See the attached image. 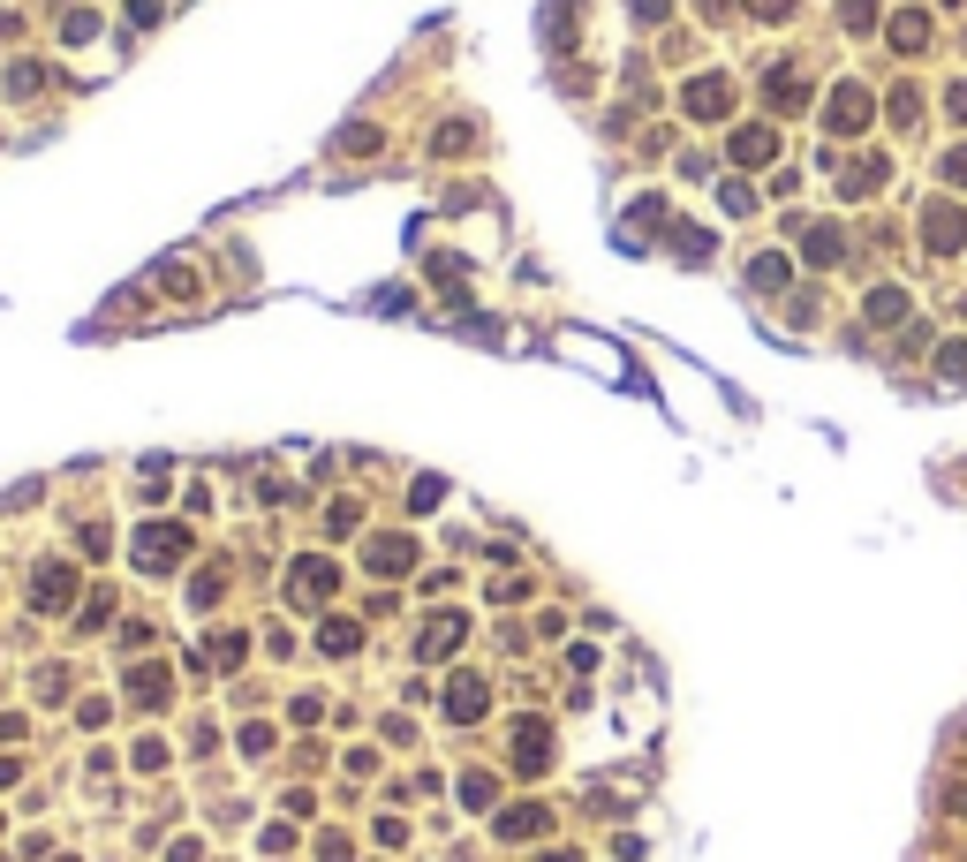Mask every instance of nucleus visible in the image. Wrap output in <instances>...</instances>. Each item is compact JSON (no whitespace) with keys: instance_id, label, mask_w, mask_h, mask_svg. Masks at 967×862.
I'll use <instances>...</instances> for the list:
<instances>
[{"instance_id":"obj_2","label":"nucleus","mask_w":967,"mask_h":862,"mask_svg":"<svg viewBox=\"0 0 967 862\" xmlns=\"http://www.w3.org/2000/svg\"><path fill=\"white\" fill-rule=\"evenodd\" d=\"M869 121H877V91L869 84H839L832 99H824V129H832V137H862Z\"/></svg>"},{"instance_id":"obj_21","label":"nucleus","mask_w":967,"mask_h":862,"mask_svg":"<svg viewBox=\"0 0 967 862\" xmlns=\"http://www.w3.org/2000/svg\"><path fill=\"white\" fill-rule=\"evenodd\" d=\"M378 137H386L378 121H356V129H340V137H333V152H378Z\"/></svg>"},{"instance_id":"obj_31","label":"nucleus","mask_w":967,"mask_h":862,"mask_svg":"<svg viewBox=\"0 0 967 862\" xmlns=\"http://www.w3.org/2000/svg\"><path fill=\"white\" fill-rule=\"evenodd\" d=\"M816 311H824V303H816V295H809V288H801V295H794V303H786V326H809V318H816Z\"/></svg>"},{"instance_id":"obj_10","label":"nucleus","mask_w":967,"mask_h":862,"mask_svg":"<svg viewBox=\"0 0 967 862\" xmlns=\"http://www.w3.org/2000/svg\"><path fill=\"white\" fill-rule=\"evenodd\" d=\"M764 99H771V114H801V106H809L801 69H771V76H764Z\"/></svg>"},{"instance_id":"obj_16","label":"nucleus","mask_w":967,"mask_h":862,"mask_svg":"<svg viewBox=\"0 0 967 862\" xmlns=\"http://www.w3.org/2000/svg\"><path fill=\"white\" fill-rule=\"evenodd\" d=\"M461 636H469V628H461V613H439V621L424 628V658H446V651H461Z\"/></svg>"},{"instance_id":"obj_29","label":"nucleus","mask_w":967,"mask_h":862,"mask_svg":"<svg viewBox=\"0 0 967 862\" xmlns=\"http://www.w3.org/2000/svg\"><path fill=\"white\" fill-rule=\"evenodd\" d=\"M718 197H726V212H756V190H748L741 174H733V182H726V190H718Z\"/></svg>"},{"instance_id":"obj_38","label":"nucleus","mask_w":967,"mask_h":862,"mask_svg":"<svg viewBox=\"0 0 967 862\" xmlns=\"http://www.w3.org/2000/svg\"><path fill=\"white\" fill-rule=\"evenodd\" d=\"M945 114H952V121H967V76H960V84L945 91Z\"/></svg>"},{"instance_id":"obj_9","label":"nucleus","mask_w":967,"mask_h":862,"mask_svg":"<svg viewBox=\"0 0 967 862\" xmlns=\"http://www.w3.org/2000/svg\"><path fill=\"white\" fill-rule=\"evenodd\" d=\"M884 182H892V159H884V152H862L847 174H839V190H847V197H877Z\"/></svg>"},{"instance_id":"obj_18","label":"nucleus","mask_w":967,"mask_h":862,"mask_svg":"<svg viewBox=\"0 0 967 862\" xmlns=\"http://www.w3.org/2000/svg\"><path fill=\"white\" fill-rule=\"evenodd\" d=\"M544 825H552V817H544L537 802H522V810H507V817H499V840H537Z\"/></svg>"},{"instance_id":"obj_15","label":"nucleus","mask_w":967,"mask_h":862,"mask_svg":"<svg viewBox=\"0 0 967 862\" xmlns=\"http://www.w3.org/2000/svg\"><path fill=\"white\" fill-rule=\"evenodd\" d=\"M892 46L922 53V46H930V16H922V8H900V16H892Z\"/></svg>"},{"instance_id":"obj_39","label":"nucleus","mask_w":967,"mask_h":862,"mask_svg":"<svg viewBox=\"0 0 967 862\" xmlns=\"http://www.w3.org/2000/svg\"><path fill=\"white\" fill-rule=\"evenodd\" d=\"M16 31H23V16H16V8H0V46H8Z\"/></svg>"},{"instance_id":"obj_37","label":"nucleus","mask_w":967,"mask_h":862,"mask_svg":"<svg viewBox=\"0 0 967 862\" xmlns=\"http://www.w3.org/2000/svg\"><path fill=\"white\" fill-rule=\"evenodd\" d=\"M106 613H114V590H99V598L84 605V628H106Z\"/></svg>"},{"instance_id":"obj_1","label":"nucleus","mask_w":967,"mask_h":862,"mask_svg":"<svg viewBox=\"0 0 967 862\" xmlns=\"http://www.w3.org/2000/svg\"><path fill=\"white\" fill-rule=\"evenodd\" d=\"M189 560V530L182 522H144L136 530V568L144 575H167V568H182Z\"/></svg>"},{"instance_id":"obj_22","label":"nucleus","mask_w":967,"mask_h":862,"mask_svg":"<svg viewBox=\"0 0 967 862\" xmlns=\"http://www.w3.org/2000/svg\"><path fill=\"white\" fill-rule=\"evenodd\" d=\"M673 250H680V258H711V235L688 227V220H673Z\"/></svg>"},{"instance_id":"obj_36","label":"nucleus","mask_w":967,"mask_h":862,"mask_svg":"<svg viewBox=\"0 0 967 862\" xmlns=\"http://www.w3.org/2000/svg\"><path fill=\"white\" fill-rule=\"evenodd\" d=\"M439 500H446V484H439V477H424L416 492H408V507H439Z\"/></svg>"},{"instance_id":"obj_28","label":"nucleus","mask_w":967,"mask_h":862,"mask_svg":"<svg viewBox=\"0 0 967 862\" xmlns=\"http://www.w3.org/2000/svg\"><path fill=\"white\" fill-rule=\"evenodd\" d=\"M159 288L167 295H197V273H189V265H159Z\"/></svg>"},{"instance_id":"obj_24","label":"nucleus","mask_w":967,"mask_h":862,"mask_svg":"<svg viewBox=\"0 0 967 862\" xmlns=\"http://www.w3.org/2000/svg\"><path fill=\"white\" fill-rule=\"evenodd\" d=\"M204 666H242V636H220V643H204Z\"/></svg>"},{"instance_id":"obj_5","label":"nucleus","mask_w":967,"mask_h":862,"mask_svg":"<svg viewBox=\"0 0 967 862\" xmlns=\"http://www.w3.org/2000/svg\"><path fill=\"white\" fill-rule=\"evenodd\" d=\"M333 590H340V568H333V560H295V568H288V598L295 605H325Z\"/></svg>"},{"instance_id":"obj_8","label":"nucleus","mask_w":967,"mask_h":862,"mask_svg":"<svg viewBox=\"0 0 967 862\" xmlns=\"http://www.w3.org/2000/svg\"><path fill=\"white\" fill-rule=\"evenodd\" d=\"M31 590H38V598H31L38 613H68V598H76V568H61V560H46Z\"/></svg>"},{"instance_id":"obj_13","label":"nucleus","mask_w":967,"mask_h":862,"mask_svg":"<svg viewBox=\"0 0 967 862\" xmlns=\"http://www.w3.org/2000/svg\"><path fill=\"white\" fill-rule=\"evenodd\" d=\"M371 568L378 575H408L416 568V537H371Z\"/></svg>"},{"instance_id":"obj_23","label":"nucleus","mask_w":967,"mask_h":862,"mask_svg":"<svg viewBox=\"0 0 967 862\" xmlns=\"http://www.w3.org/2000/svg\"><path fill=\"white\" fill-rule=\"evenodd\" d=\"M937 379H967V341H937Z\"/></svg>"},{"instance_id":"obj_32","label":"nucleus","mask_w":967,"mask_h":862,"mask_svg":"<svg viewBox=\"0 0 967 862\" xmlns=\"http://www.w3.org/2000/svg\"><path fill=\"white\" fill-rule=\"evenodd\" d=\"M356 522H363V507H356V500H340V507H325V530H356Z\"/></svg>"},{"instance_id":"obj_11","label":"nucleus","mask_w":967,"mask_h":862,"mask_svg":"<svg viewBox=\"0 0 967 862\" xmlns=\"http://www.w3.org/2000/svg\"><path fill=\"white\" fill-rule=\"evenodd\" d=\"M786 280H794V265H786L779 250H756V258H748V288L756 295H786Z\"/></svg>"},{"instance_id":"obj_3","label":"nucleus","mask_w":967,"mask_h":862,"mask_svg":"<svg viewBox=\"0 0 967 862\" xmlns=\"http://www.w3.org/2000/svg\"><path fill=\"white\" fill-rule=\"evenodd\" d=\"M680 114L688 121H726L733 114V76H688L680 84Z\"/></svg>"},{"instance_id":"obj_17","label":"nucleus","mask_w":967,"mask_h":862,"mask_svg":"<svg viewBox=\"0 0 967 862\" xmlns=\"http://www.w3.org/2000/svg\"><path fill=\"white\" fill-rule=\"evenodd\" d=\"M446 711H454V719H476V711H484V681H476V673L446 681Z\"/></svg>"},{"instance_id":"obj_6","label":"nucleus","mask_w":967,"mask_h":862,"mask_svg":"<svg viewBox=\"0 0 967 862\" xmlns=\"http://www.w3.org/2000/svg\"><path fill=\"white\" fill-rule=\"evenodd\" d=\"M726 159H733V167H771V159H779V129H771V121H748V129H733Z\"/></svg>"},{"instance_id":"obj_35","label":"nucleus","mask_w":967,"mask_h":862,"mask_svg":"<svg viewBox=\"0 0 967 862\" xmlns=\"http://www.w3.org/2000/svg\"><path fill=\"white\" fill-rule=\"evenodd\" d=\"M628 8H635V23H665L673 16V0H628Z\"/></svg>"},{"instance_id":"obj_27","label":"nucleus","mask_w":967,"mask_h":862,"mask_svg":"<svg viewBox=\"0 0 967 862\" xmlns=\"http://www.w3.org/2000/svg\"><path fill=\"white\" fill-rule=\"evenodd\" d=\"M61 38H68V46H84V38H99V16H91V8H76V16L61 23Z\"/></svg>"},{"instance_id":"obj_19","label":"nucleus","mask_w":967,"mask_h":862,"mask_svg":"<svg viewBox=\"0 0 967 862\" xmlns=\"http://www.w3.org/2000/svg\"><path fill=\"white\" fill-rule=\"evenodd\" d=\"M129 689H136V704H167V696H174V673L167 666H136Z\"/></svg>"},{"instance_id":"obj_26","label":"nucleus","mask_w":967,"mask_h":862,"mask_svg":"<svg viewBox=\"0 0 967 862\" xmlns=\"http://www.w3.org/2000/svg\"><path fill=\"white\" fill-rule=\"evenodd\" d=\"M892 121H900V129H907V121H922V91H915V84L892 91Z\"/></svg>"},{"instance_id":"obj_25","label":"nucleus","mask_w":967,"mask_h":862,"mask_svg":"<svg viewBox=\"0 0 967 862\" xmlns=\"http://www.w3.org/2000/svg\"><path fill=\"white\" fill-rule=\"evenodd\" d=\"M38 84H46V69H38V61H16V69H8V91H16V99H31Z\"/></svg>"},{"instance_id":"obj_33","label":"nucleus","mask_w":967,"mask_h":862,"mask_svg":"<svg viewBox=\"0 0 967 862\" xmlns=\"http://www.w3.org/2000/svg\"><path fill=\"white\" fill-rule=\"evenodd\" d=\"M839 16H847V31H869V23H877V0H847Z\"/></svg>"},{"instance_id":"obj_20","label":"nucleus","mask_w":967,"mask_h":862,"mask_svg":"<svg viewBox=\"0 0 967 862\" xmlns=\"http://www.w3.org/2000/svg\"><path fill=\"white\" fill-rule=\"evenodd\" d=\"M356 643H363V628H356V621H325V628H318V651H340V658H348Z\"/></svg>"},{"instance_id":"obj_4","label":"nucleus","mask_w":967,"mask_h":862,"mask_svg":"<svg viewBox=\"0 0 967 862\" xmlns=\"http://www.w3.org/2000/svg\"><path fill=\"white\" fill-rule=\"evenodd\" d=\"M960 242H967V212L952 205V197H930V212H922V250H930V258H952Z\"/></svg>"},{"instance_id":"obj_7","label":"nucleus","mask_w":967,"mask_h":862,"mask_svg":"<svg viewBox=\"0 0 967 862\" xmlns=\"http://www.w3.org/2000/svg\"><path fill=\"white\" fill-rule=\"evenodd\" d=\"M801 258H809L816 273H832V265L847 258V227H839V220H816V227H801Z\"/></svg>"},{"instance_id":"obj_34","label":"nucleus","mask_w":967,"mask_h":862,"mask_svg":"<svg viewBox=\"0 0 967 862\" xmlns=\"http://www.w3.org/2000/svg\"><path fill=\"white\" fill-rule=\"evenodd\" d=\"M748 16H764V23H786V16H794V0H748Z\"/></svg>"},{"instance_id":"obj_14","label":"nucleus","mask_w":967,"mask_h":862,"mask_svg":"<svg viewBox=\"0 0 967 862\" xmlns=\"http://www.w3.org/2000/svg\"><path fill=\"white\" fill-rule=\"evenodd\" d=\"M544 757H552L544 726H537V719H522V734H514V764H522V772H544Z\"/></svg>"},{"instance_id":"obj_30","label":"nucleus","mask_w":967,"mask_h":862,"mask_svg":"<svg viewBox=\"0 0 967 862\" xmlns=\"http://www.w3.org/2000/svg\"><path fill=\"white\" fill-rule=\"evenodd\" d=\"M937 174H945L952 190H967V144H960V152H945V159H937Z\"/></svg>"},{"instance_id":"obj_12","label":"nucleus","mask_w":967,"mask_h":862,"mask_svg":"<svg viewBox=\"0 0 967 862\" xmlns=\"http://www.w3.org/2000/svg\"><path fill=\"white\" fill-rule=\"evenodd\" d=\"M862 318H869V326H900V318H907V288H892V280L869 288L862 295Z\"/></svg>"}]
</instances>
